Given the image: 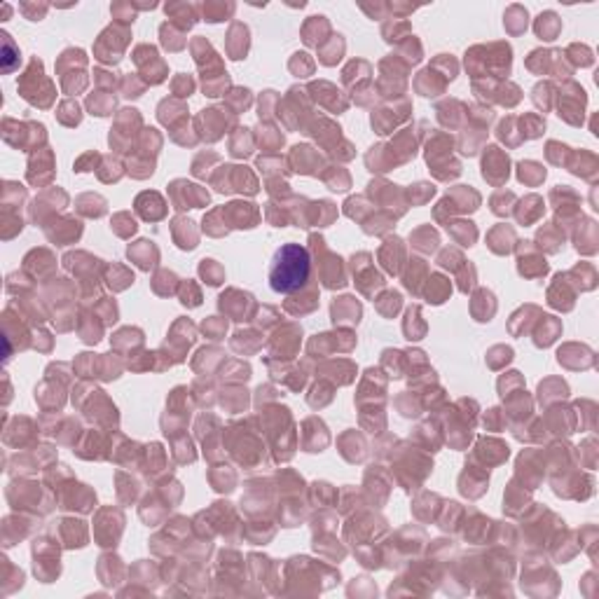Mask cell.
<instances>
[{
  "label": "cell",
  "instance_id": "30bf717a",
  "mask_svg": "<svg viewBox=\"0 0 599 599\" xmlns=\"http://www.w3.org/2000/svg\"><path fill=\"white\" fill-rule=\"evenodd\" d=\"M567 57L571 59V64L574 66H581V68H588L595 64V54H592V50L588 45H571L567 50Z\"/></svg>",
  "mask_w": 599,
  "mask_h": 599
},
{
  "label": "cell",
  "instance_id": "8992f818",
  "mask_svg": "<svg viewBox=\"0 0 599 599\" xmlns=\"http://www.w3.org/2000/svg\"><path fill=\"white\" fill-rule=\"evenodd\" d=\"M581 232L576 234V248L581 255H595L599 246H597V222L583 218L581 220Z\"/></svg>",
  "mask_w": 599,
  "mask_h": 599
},
{
  "label": "cell",
  "instance_id": "4fadbf2b",
  "mask_svg": "<svg viewBox=\"0 0 599 599\" xmlns=\"http://www.w3.org/2000/svg\"><path fill=\"white\" fill-rule=\"evenodd\" d=\"M520 178L527 180V183L536 185V183H541V180L546 178V169L539 166L536 162H522L520 164Z\"/></svg>",
  "mask_w": 599,
  "mask_h": 599
},
{
  "label": "cell",
  "instance_id": "52a82bcc",
  "mask_svg": "<svg viewBox=\"0 0 599 599\" xmlns=\"http://www.w3.org/2000/svg\"><path fill=\"white\" fill-rule=\"evenodd\" d=\"M567 278L576 281V288L581 292H588V290L597 288V269H595V264H592V262L576 264V267L567 274Z\"/></svg>",
  "mask_w": 599,
  "mask_h": 599
},
{
  "label": "cell",
  "instance_id": "277c9868",
  "mask_svg": "<svg viewBox=\"0 0 599 599\" xmlns=\"http://www.w3.org/2000/svg\"><path fill=\"white\" fill-rule=\"evenodd\" d=\"M574 300H576V288H571L567 274H557L553 288H550L548 302L553 304L555 309L569 311V309H574Z\"/></svg>",
  "mask_w": 599,
  "mask_h": 599
},
{
  "label": "cell",
  "instance_id": "ba28073f",
  "mask_svg": "<svg viewBox=\"0 0 599 599\" xmlns=\"http://www.w3.org/2000/svg\"><path fill=\"white\" fill-rule=\"evenodd\" d=\"M560 31H562V19L557 17L555 12H543L539 17V22H536V33H539V38L543 40H555L560 36Z\"/></svg>",
  "mask_w": 599,
  "mask_h": 599
},
{
  "label": "cell",
  "instance_id": "8fae6325",
  "mask_svg": "<svg viewBox=\"0 0 599 599\" xmlns=\"http://www.w3.org/2000/svg\"><path fill=\"white\" fill-rule=\"evenodd\" d=\"M576 410H581V431H592L597 424V405L595 401H578Z\"/></svg>",
  "mask_w": 599,
  "mask_h": 599
},
{
  "label": "cell",
  "instance_id": "5b68a950",
  "mask_svg": "<svg viewBox=\"0 0 599 599\" xmlns=\"http://www.w3.org/2000/svg\"><path fill=\"white\" fill-rule=\"evenodd\" d=\"M569 169H571V173H576V176H581L583 180H588V183H595L597 173H599V159H597L595 152L581 150V152H576L574 159L569 162Z\"/></svg>",
  "mask_w": 599,
  "mask_h": 599
},
{
  "label": "cell",
  "instance_id": "7c38bea8",
  "mask_svg": "<svg viewBox=\"0 0 599 599\" xmlns=\"http://www.w3.org/2000/svg\"><path fill=\"white\" fill-rule=\"evenodd\" d=\"M578 450H581V466H583V469L595 471V466H597V443H595V438H585Z\"/></svg>",
  "mask_w": 599,
  "mask_h": 599
},
{
  "label": "cell",
  "instance_id": "3957f363",
  "mask_svg": "<svg viewBox=\"0 0 599 599\" xmlns=\"http://www.w3.org/2000/svg\"><path fill=\"white\" fill-rule=\"evenodd\" d=\"M557 361L569 370H588L595 365V351L585 344H567L557 354Z\"/></svg>",
  "mask_w": 599,
  "mask_h": 599
},
{
  "label": "cell",
  "instance_id": "9c48e42d",
  "mask_svg": "<svg viewBox=\"0 0 599 599\" xmlns=\"http://www.w3.org/2000/svg\"><path fill=\"white\" fill-rule=\"evenodd\" d=\"M560 332H562V325L555 316H543V330L539 332V337H536V344L539 346L553 344Z\"/></svg>",
  "mask_w": 599,
  "mask_h": 599
},
{
  "label": "cell",
  "instance_id": "5bb4252c",
  "mask_svg": "<svg viewBox=\"0 0 599 599\" xmlns=\"http://www.w3.org/2000/svg\"><path fill=\"white\" fill-rule=\"evenodd\" d=\"M571 155L569 152V148L567 145H562V143H555V141H550L548 143V159L553 164H564L567 162V157Z\"/></svg>",
  "mask_w": 599,
  "mask_h": 599
},
{
  "label": "cell",
  "instance_id": "7a4b0ae2",
  "mask_svg": "<svg viewBox=\"0 0 599 599\" xmlns=\"http://www.w3.org/2000/svg\"><path fill=\"white\" fill-rule=\"evenodd\" d=\"M585 106H588V94L581 85L576 82H567L562 89V96H560V117L567 120L569 124H583V117H585Z\"/></svg>",
  "mask_w": 599,
  "mask_h": 599
},
{
  "label": "cell",
  "instance_id": "6da1fadb",
  "mask_svg": "<svg viewBox=\"0 0 599 599\" xmlns=\"http://www.w3.org/2000/svg\"><path fill=\"white\" fill-rule=\"evenodd\" d=\"M311 274V257L309 250L300 243H283L274 253L269 267V285L274 292L290 295L302 290Z\"/></svg>",
  "mask_w": 599,
  "mask_h": 599
}]
</instances>
